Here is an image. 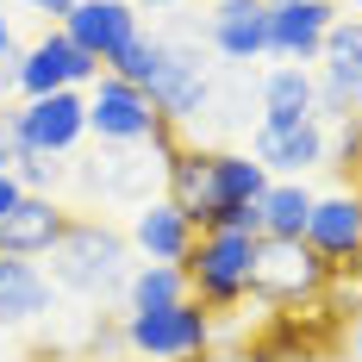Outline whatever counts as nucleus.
<instances>
[{"instance_id":"a878e982","label":"nucleus","mask_w":362,"mask_h":362,"mask_svg":"<svg viewBox=\"0 0 362 362\" xmlns=\"http://www.w3.org/2000/svg\"><path fill=\"white\" fill-rule=\"evenodd\" d=\"M19 169V125H13V107H0V175Z\"/></svg>"},{"instance_id":"1a4fd4ad","label":"nucleus","mask_w":362,"mask_h":362,"mask_svg":"<svg viewBox=\"0 0 362 362\" xmlns=\"http://www.w3.org/2000/svg\"><path fill=\"white\" fill-rule=\"evenodd\" d=\"M100 81V63L69 44L63 25H44V32L25 44V57H19V94L37 100V94H57V88H94Z\"/></svg>"},{"instance_id":"423d86ee","label":"nucleus","mask_w":362,"mask_h":362,"mask_svg":"<svg viewBox=\"0 0 362 362\" xmlns=\"http://www.w3.org/2000/svg\"><path fill=\"white\" fill-rule=\"evenodd\" d=\"M150 107L163 112L169 125H200L206 107H213V75H206V50L200 44H187V37H163V69L156 81L144 88Z\"/></svg>"},{"instance_id":"6e6552de","label":"nucleus","mask_w":362,"mask_h":362,"mask_svg":"<svg viewBox=\"0 0 362 362\" xmlns=\"http://www.w3.org/2000/svg\"><path fill=\"white\" fill-rule=\"evenodd\" d=\"M306 244L331 262L337 281L362 275V181H350V187H337V194H319V200H313Z\"/></svg>"},{"instance_id":"20e7f679","label":"nucleus","mask_w":362,"mask_h":362,"mask_svg":"<svg viewBox=\"0 0 362 362\" xmlns=\"http://www.w3.org/2000/svg\"><path fill=\"white\" fill-rule=\"evenodd\" d=\"M69 181L100 206L138 213V206H150L163 194V156L150 144H100L88 163H69Z\"/></svg>"},{"instance_id":"5701e85b","label":"nucleus","mask_w":362,"mask_h":362,"mask_svg":"<svg viewBox=\"0 0 362 362\" xmlns=\"http://www.w3.org/2000/svg\"><path fill=\"white\" fill-rule=\"evenodd\" d=\"M19 187L25 194H57L63 181H69V156H19Z\"/></svg>"},{"instance_id":"393cba45","label":"nucleus","mask_w":362,"mask_h":362,"mask_svg":"<svg viewBox=\"0 0 362 362\" xmlns=\"http://www.w3.org/2000/svg\"><path fill=\"white\" fill-rule=\"evenodd\" d=\"M19 57H25V44H19V32H13V19L0 13V100L19 94Z\"/></svg>"},{"instance_id":"dca6fc26","label":"nucleus","mask_w":362,"mask_h":362,"mask_svg":"<svg viewBox=\"0 0 362 362\" xmlns=\"http://www.w3.org/2000/svg\"><path fill=\"white\" fill-rule=\"evenodd\" d=\"M206 44H213L225 63H256V57H269V6H262V0H213Z\"/></svg>"},{"instance_id":"412c9836","label":"nucleus","mask_w":362,"mask_h":362,"mask_svg":"<svg viewBox=\"0 0 362 362\" xmlns=\"http://www.w3.org/2000/svg\"><path fill=\"white\" fill-rule=\"evenodd\" d=\"M313 187L306 181H269L256 213H262V238H306V218H313Z\"/></svg>"},{"instance_id":"a211bd4d","label":"nucleus","mask_w":362,"mask_h":362,"mask_svg":"<svg viewBox=\"0 0 362 362\" xmlns=\"http://www.w3.org/2000/svg\"><path fill=\"white\" fill-rule=\"evenodd\" d=\"M313 100H319V69L275 63L256 88V107H262L256 125H300V119H313Z\"/></svg>"},{"instance_id":"2f4dec72","label":"nucleus","mask_w":362,"mask_h":362,"mask_svg":"<svg viewBox=\"0 0 362 362\" xmlns=\"http://www.w3.org/2000/svg\"><path fill=\"white\" fill-rule=\"evenodd\" d=\"M262 6H288V0H262Z\"/></svg>"},{"instance_id":"6ab92c4d","label":"nucleus","mask_w":362,"mask_h":362,"mask_svg":"<svg viewBox=\"0 0 362 362\" xmlns=\"http://www.w3.org/2000/svg\"><path fill=\"white\" fill-rule=\"evenodd\" d=\"M269 181L275 175L256 163L250 150H213V156H206V213H213V206H231V200H262ZM200 218H194V225H200Z\"/></svg>"},{"instance_id":"c85d7f7f","label":"nucleus","mask_w":362,"mask_h":362,"mask_svg":"<svg viewBox=\"0 0 362 362\" xmlns=\"http://www.w3.org/2000/svg\"><path fill=\"white\" fill-rule=\"evenodd\" d=\"M344 337H350V350H356V356H362V313H356V319H350V331H344Z\"/></svg>"},{"instance_id":"f03ea898","label":"nucleus","mask_w":362,"mask_h":362,"mask_svg":"<svg viewBox=\"0 0 362 362\" xmlns=\"http://www.w3.org/2000/svg\"><path fill=\"white\" fill-rule=\"evenodd\" d=\"M256 244L250 231H200L194 256L181 262L187 269V293L206 306V313H238L250 300V275H256Z\"/></svg>"},{"instance_id":"2eb2a0df","label":"nucleus","mask_w":362,"mask_h":362,"mask_svg":"<svg viewBox=\"0 0 362 362\" xmlns=\"http://www.w3.org/2000/svg\"><path fill=\"white\" fill-rule=\"evenodd\" d=\"M125 238H132V250L144 256V262H187V256H194V244H200V225L181 213L169 194H156L150 206H138V213H132Z\"/></svg>"},{"instance_id":"473e14b6","label":"nucleus","mask_w":362,"mask_h":362,"mask_svg":"<svg viewBox=\"0 0 362 362\" xmlns=\"http://www.w3.org/2000/svg\"><path fill=\"white\" fill-rule=\"evenodd\" d=\"M356 19H362V0H356Z\"/></svg>"},{"instance_id":"9d476101","label":"nucleus","mask_w":362,"mask_h":362,"mask_svg":"<svg viewBox=\"0 0 362 362\" xmlns=\"http://www.w3.org/2000/svg\"><path fill=\"white\" fill-rule=\"evenodd\" d=\"M156 119L163 112L150 107V94L132 88L125 75L100 69V81L88 88V138H100V144H150Z\"/></svg>"},{"instance_id":"0eeeda50","label":"nucleus","mask_w":362,"mask_h":362,"mask_svg":"<svg viewBox=\"0 0 362 362\" xmlns=\"http://www.w3.org/2000/svg\"><path fill=\"white\" fill-rule=\"evenodd\" d=\"M13 125H19V156H75V144L88 138V88L37 94L13 107Z\"/></svg>"},{"instance_id":"39448f33","label":"nucleus","mask_w":362,"mask_h":362,"mask_svg":"<svg viewBox=\"0 0 362 362\" xmlns=\"http://www.w3.org/2000/svg\"><path fill=\"white\" fill-rule=\"evenodd\" d=\"M125 350L138 362H200L213 350V313L200 300L156 306V313H125Z\"/></svg>"},{"instance_id":"f8f14e48","label":"nucleus","mask_w":362,"mask_h":362,"mask_svg":"<svg viewBox=\"0 0 362 362\" xmlns=\"http://www.w3.org/2000/svg\"><path fill=\"white\" fill-rule=\"evenodd\" d=\"M337 19H344L337 0H288V6H269V57L313 69L319 50H325V32Z\"/></svg>"},{"instance_id":"7c9ffc66","label":"nucleus","mask_w":362,"mask_h":362,"mask_svg":"<svg viewBox=\"0 0 362 362\" xmlns=\"http://www.w3.org/2000/svg\"><path fill=\"white\" fill-rule=\"evenodd\" d=\"M0 362H6V331H0Z\"/></svg>"},{"instance_id":"cd10ccee","label":"nucleus","mask_w":362,"mask_h":362,"mask_svg":"<svg viewBox=\"0 0 362 362\" xmlns=\"http://www.w3.org/2000/svg\"><path fill=\"white\" fill-rule=\"evenodd\" d=\"M19 200H25V187H19V175H0V218L13 213Z\"/></svg>"},{"instance_id":"4be33fe9","label":"nucleus","mask_w":362,"mask_h":362,"mask_svg":"<svg viewBox=\"0 0 362 362\" xmlns=\"http://www.w3.org/2000/svg\"><path fill=\"white\" fill-rule=\"evenodd\" d=\"M181 300H194L181 262H138L125 281V313H156V306H181Z\"/></svg>"},{"instance_id":"4468645a","label":"nucleus","mask_w":362,"mask_h":362,"mask_svg":"<svg viewBox=\"0 0 362 362\" xmlns=\"http://www.w3.org/2000/svg\"><path fill=\"white\" fill-rule=\"evenodd\" d=\"M250 156L275 181H306L313 169H325V125L300 119V125H256Z\"/></svg>"},{"instance_id":"f3484780","label":"nucleus","mask_w":362,"mask_h":362,"mask_svg":"<svg viewBox=\"0 0 362 362\" xmlns=\"http://www.w3.org/2000/svg\"><path fill=\"white\" fill-rule=\"evenodd\" d=\"M57 306V281L44 275V262H13L0 256V331H25Z\"/></svg>"},{"instance_id":"f257e3e1","label":"nucleus","mask_w":362,"mask_h":362,"mask_svg":"<svg viewBox=\"0 0 362 362\" xmlns=\"http://www.w3.org/2000/svg\"><path fill=\"white\" fill-rule=\"evenodd\" d=\"M132 238L119 231V225H107V218L94 213H75L69 231H63V244L44 256L50 269V281H57V293H75V300H88V306H107V300H125V281H132Z\"/></svg>"},{"instance_id":"b1692460","label":"nucleus","mask_w":362,"mask_h":362,"mask_svg":"<svg viewBox=\"0 0 362 362\" xmlns=\"http://www.w3.org/2000/svg\"><path fill=\"white\" fill-rule=\"evenodd\" d=\"M156 69H163V37H138V44L112 63V75H125L132 88H150V81H156Z\"/></svg>"},{"instance_id":"ddd939ff","label":"nucleus","mask_w":362,"mask_h":362,"mask_svg":"<svg viewBox=\"0 0 362 362\" xmlns=\"http://www.w3.org/2000/svg\"><path fill=\"white\" fill-rule=\"evenodd\" d=\"M69 218H75V206H63L57 194H25L13 213L0 218V256H13V262H44V256L63 244Z\"/></svg>"},{"instance_id":"c756f323","label":"nucleus","mask_w":362,"mask_h":362,"mask_svg":"<svg viewBox=\"0 0 362 362\" xmlns=\"http://www.w3.org/2000/svg\"><path fill=\"white\" fill-rule=\"evenodd\" d=\"M132 6H138V13H144V6H150V13H163V6H181V0H132Z\"/></svg>"},{"instance_id":"aec40b11","label":"nucleus","mask_w":362,"mask_h":362,"mask_svg":"<svg viewBox=\"0 0 362 362\" xmlns=\"http://www.w3.org/2000/svg\"><path fill=\"white\" fill-rule=\"evenodd\" d=\"M319 75H325V81H337V88H344V94L362 107V19H350V13H344V19L325 32Z\"/></svg>"},{"instance_id":"7ed1b4c3","label":"nucleus","mask_w":362,"mask_h":362,"mask_svg":"<svg viewBox=\"0 0 362 362\" xmlns=\"http://www.w3.org/2000/svg\"><path fill=\"white\" fill-rule=\"evenodd\" d=\"M331 262L306 238H262L256 244V275H250V293L262 306L288 313V306H319L331 293Z\"/></svg>"},{"instance_id":"bb28decb","label":"nucleus","mask_w":362,"mask_h":362,"mask_svg":"<svg viewBox=\"0 0 362 362\" xmlns=\"http://www.w3.org/2000/svg\"><path fill=\"white\" fill-rule=\"evenodd\" d=\"M25 6H32V13L44 19V25H63V19L75 13V0H25Z\"/></svg>"},{"instance_id":"9b49d317","label":"nucleus","mask_w":362,"mask_h":362,"mask_svg":"<svg viewBox=\"0 0 362 362\" xmlns=\"http://www.w3.org/2000/svg\"><path fill=\"white\" fill-rule=\"evenodd\" d=\"M69 44H81L100 69H112L138 37H144V13L132 0H75V13L63 19Z\"/></svg>"}]
</instances>
